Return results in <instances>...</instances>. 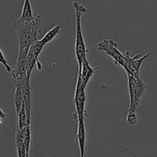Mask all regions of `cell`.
<instances>
[{"instance_id":"cell-1","label":"cell","mask_w":157,"mask_h":157,"mask_svg":"<svg viewBox=\"0 0 157 157\" xmlns=\"http://www.w3.org/2000/svg\"><path fill=\"white\" fill-rule=\"evenodd\" d=\"M73 6L75 9V19H76V38H75V55L78 64V68H81L83 61L87 58L88 50L86 48L84 38L83 36L81 28V17L87 12V9L78 2H74Z\"/></svg>"},{"instance_id":"cell-2","label":"cell","mask_w":157,"mask_h":157,"mask_svg":"<svg viewBox=\"0 0 157 157\" xmlns=\"http://www.w3.org/2000/svg\"><path fill=\"white\" fill-rule=\"evenodd\" d=\"M127 78L130 94V107L128 112H136L141 98L147 89V85L140 78H136L131 75H127Z\"/></svg>"},{"instance_id":"cell-3","label":"cell","mask_w":157,"mask_h":157,"mask_svg":"<svg viewBox=\"0 0 157 157\" xmlns=\"http://www.w3.org/2000/svg\"><path fill=\"white\" fill-rule=\"evenodd\" d=\"M86 101H87V97H86L85 87L83 86L81 71H78L76 88H75V96H74V103L75 106V112L74 115L78 119L84 117V113H85Z\"/></svg>"},{"instance_id":"cell-4","label":"cell","mask_w":157,"mask_h":157,"mask_svg":"<svg viewBox=\"0 0 157 157\" xmlns=\"http://www.w3.org/2000/svg\"><path fill=\"white\" fill-rule=\"evenodd\" d=\"M150 55H151L150 52L145 54L143 56L139 54H136L134 57L131 58L130 56V52L127 51L124 53V66L123 67L127 75H131L136 78H140L141 65L144 61L150 56Z\"/></svg>"},{"instance_id":"cell-5","label":"cell","mask_w":157,"mask_h":157,"mask_svg":"<svg viewBox=\"0 0 157 157\" xmlns=\"http://www.w3.org/2000/svg\"><path fill=\"white\" fill-rule=\"evenodd\" d=\"M117 43L111 39H104L98 44V50L105 52L111 57L116 65L124 66V54L123 55L117 48Z\"/></svg>"},{"instance_id":"cell-6","label":"cell","mask_w":157,"mask_h":157,"mask_svg":"<svg viewBox=\"0 0 157 157\" xmlns=\"http://www.w3.org/2000/svg\"><path fill=\"white\" fill-rule=\"evenodd\" d=\"M38 32L28 29H16L19 55H28L31 46L37 41Z\"/></svg>"},{"instance_id":"cell-7","label":"cell","mask_w":157,"mask_h":157,"mask_svg":"<svg viewBox=\"0 0 157 157\" xmlns=\"http://www.w3.org/2000/svg\"><path fill=\"white\" fill-rule=\"evenodd\" d=\"M15 84H19L21 87L23 96V106L27 113L29 121L31 122V112H32V87L30 85V77H26L22 80L17 81Z\"/></svg>"},{"instance_id":"cell-8","label":"cell","mask_w":157,"mask_h":157,"mask_svg":"<svg viewBox=\"0 0 157 157\" xmlns=\"http://www.w3.org/2000/svg\"><path fill=\"white\" fill-rule=\"evenodd\" d=\"M100 68V66H97L95 67H92L89 64L87 58L83 61L82 65H81V68H78V71H81V79H82V84L83 86L86 88L87 84H88L90 78L93 77L94 74H96L98 71V69Z\"/></svg>"},{"instance_id":"cell-9","label":"cell","mask_w":157,"mask_h":157,"mask_svg":"<svg viewBox=\"0 0 157 157\" xmlns=\"http://www.w3.org/2000/svg\"><path fill=\"white\" fill-rule=\"evenodd\" d=\"M78 127L77 132L76 140L78 141L80 150V156L84 157L85 153V144H86V131L84 126V117L78 118Z\"/></svg>"},{"instance_id":"cell-10","label":"cell","mask_w":157,"mask_h":157,"mask_svg":"<svg viewBox=\"0 0 157 157\" xmlns=\"http://www.w3.org/2000/svg\"><path fill=\"white\" fill-rule=\"evenodd\" d=\"M15 91L14 94V104H15L16 115H18L23 107V96L21 86L19 84H15Z\"/></svg>"},{"instance_id":"cell-11","label":"cell","mask_w":157,"mask_h":157,"mask_svg":"<svg viewBox=\"0 0 157 157\" xmlns=\"http://www.w3.org/2000/svg\"><path fill=\"white\" fill-rule=\"evenodd\" d=\"M60 29H61V25H60L54 26L52 29H50L48 32H46V34L44 35V37L40 40H41V41L46 45L47 44L50 43L51 41H52V40L58 35V34L60 32Z\"/></svg>"},{"instance_id":"cell-12","label":"cell","mask_w":157,"mask_h":157,"mask_svg":"<svg viewBox=\"0 0 157 157\" xmlns=\"http://www.w3.org/2000/svg\"><path fill=\"white\" fill-rule=\"evenodd\" d=\"M17 118H18V128L23 129L27 127L28 125H30L31 122L29 121L27 113H26L24 106L21 109L19 113L17 115Z\"/></svg>"},{"instance_id":"cell-13","label":"cell","mask_w":157,"mask_h":157,"mask_svg":"<svg viewBox=\"0 0 157 157\" xmlns=\"http://www.w3.org/2000/svg\"><path fill=\"white\" fill-rule=\"evenodd\" d=\"M33 12H32V6H31L30 0H24V4H23L22 10L20 18L23 19H32L34 18Z\"/></svg>"},{"instance_id":"cell-14","label":"cell","mask_w":157,"mask_h":157,"mask_svg":"<svg viewBox=\"0 0 157 157\" xmlns=\"http://www.w3.org/2000/svg\"><path fill=\"white\" fill-rule=\"evenodd\" d=\"M44 46H45V44H44L41 40H37V41H35V42L33 43V44L31 46L30 49H29V52L33 53L34 55L35 56V58L38 60V57L41 55V52H42Z\"/></svg>"},{"instance_id":"cell-15","label":"cell","mask_w":157,"mask_h":157,"mask_svg":"<svg viewBox=\"0 0 157 157\" xmlns=\"http://www.w3.org/2000/svg\"><path fill=\"white\" fill-rule=\"evenodd\" d=\"M25 133V139H24V144L27 150V157L29 155V150H30V145H31V128L30 125H28L25 128H23Z\"/></svg>"},{"instance_id":"cell-16","label":"cell","mask_w":157,"mask_h":157,"mask_svg":"<svg viewBox=\"0 0 157 157\" xmlns=\"http://www.w3.org/2000/svg\"><path fill=\"white\" fill-rule=\"evenodd\" d=\"M25 133L23 129H19L17 127L16 133H15V146H18L21 144H24Z\"/></svg>"},{"instance_id":"cell-17","label":"cell","mask_w":157,"mask_h":157,"mask_svg":"<svg viewBox=\"0 0 157 157\" xmlns=\"http://www.w3.org/2000/svg\"><path fill=\"white\" fill-rule=\"evenodd\" d=\"M127 123L130 126H134L137 123V117L136 112H128L127 116Z\"/></svg>"},{"instance_id":"cell-18","label":"cell","mask_w":157,"mask_h":157,"mask_svg":"<svg viewBox=\"0 0 157 157\" xmlns=\"http://www.w3.org/2000/svg\"><path fill=\"white\" fill-rule=\"evenodd\" d=\"M0 55H1V56H0V61H1V64L4 66L5 68H6V70L8 72L11 73V72H12V68L11 67V66L9 64L8 61H6V58H5V55H4V54H3V52L2 50L0 51Z\"/></svg>"},{"instance_id":"cell-19","label":"cell","mask_w":157,"mask_h":157,"mask_svg":"<svg viewBox=\"0 0 157 157\" xmlns=\"http://www.w3.org/2000/svg\"><path fill=\"white\" fill-rule=\"evenodd\" d=\"M17 155L19 157H27V150L24 144H21L16 147Z\"/></svg>"},{"instance_id":"cell-20","label":"cell","mask_w":157,"mask_h":157,"mask_svg":"<svg viewBox=\"0 0 157 157\" xmlns=\"http://www.w3.org/2000/svg\"><path fill=\"white\" fill-rule=\"evenodd\" d=\"M6 117V115L5 114L4 112H3V110H1V119H2V118Z\"/></svg>"}]
</instances>
